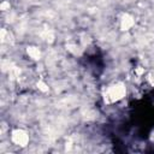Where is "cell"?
<instances>
[{
	"mask_svg": "<svg viewBox=\"0 0 154 154\" xmlns=\"http://www.w3.org/2000/svg\"><path fill=\"white\" fill-rule=\"evenodd\" d=\"M126 94V88L123 83H116L111 87L107 88L106 90V99L109 102H114L118 101L120 99H123Z\"/></svg>",
	"mask_w": 154,
	"mask_h": 154,
	"instance_id": "obj_1",
	"label": "cell"
},
{
	"mask_svg": "<svg viewBox=\"0 0 154 154\" xmlns=\"http://www.w3.org/2000/svg\"><path fill=\"white\" fill-rule=\"evenodd\" d=\"M12 141L17 146L25 147L28 144V142H29V136H28V134L24 130L17 129V130H13L12 131Z\"/></svg>",
	"mask_w": 154,
	"mask_h": 154,
	"instance_id": "obj_2",
	"label": "cell"
},
{
	"mask_svg": "<svg viewBox=\"0 0 154 154\" xmlns=\"http://www.w3.org/2000/svg\"><path fill=\"white\" fill-rule=\"evenodd\" d=\"M134 24H135V20H134V17L132 16H130V14H124L123 16L122 22H120L122 30H129Z\"/></svg>",
	"mask_w": 154,
	"mask_h": 154,
	"instance_id": "obj_3",
	"label": "cell"
},
{
	"mask_svg": "<svg viewBox=\"0 0 154 154\" xmlns=\"http://www.w3.org/2000/svg\"><path fill=\"white\" fill-rule=\"evenodd\" d=\"M28 54L32 58V59H40V55H41V53H40V49L38 48H36V47H28Z\"/></svg>",
	"mask_w": 154,
	"mask_h": 154,
	"instance_id": "obj_4",
	"label": "cell"
},
{
	"mask_svg": "<svg viewBox=\"0 0 154 154\" xmlns=\"http://www.w3.org/2000/svg\"><path fill=\"white\" fill-rule=\"evenodd\" d=\"M37 85H38V88H40L42 91H47V90H48V87H47L45 83H42V82H38Z\"/></svg>",
	"mask_w": 154,
	"mask_h": 154,
	"instance_id": "obj_5",
	"label": "cell"
}]
</instances>
